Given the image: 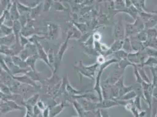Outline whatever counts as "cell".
Here are the masks:
<instances>
[{"label":"cell","mask_w":157,"mask_h":117,"mask_svg":"<svg viewBox=\"0 0 157 117\" xmlns=\"http://www.w3.org/2000/svg\"><path fill=\"white\" fill-rule=\"evenodd\" d=\"M118 62L117 59L116 58H113L107 60L104 64L98 67V70L97 72V74L95 77V83L93 87V90L96 92L97 95L98 96V98L100 99V101H102L103 100V95H102V91H101V77L103 73V72L105 70L110 66L113 64H116Z\"/></svg>","instance_id":"obj_1"},{"label":"cell","mask_w":157,"mask_h":117,"mask_svg":"<svg viewBox=\"0 0 157 117\" xmlns=\"http://www.w3.org/2000/svg\"><path fill=\"white\" fill-rule=\"evenodd\" d=\"M143 28V24L140 18H137L133 24H126L125 28V38H130V36L142 31Z\"/></svg>","instance_id":"obj_2"},{"label":"cell","mask_w":157,"mask_h":117,"mask_svg":"<svg viewBox=\"0 0 157 117\" xmlns=\"http://www.w3.org/2000/svg\"><path fill=\"white\" fill-rule=\"evenodd\" d=\"M48 31L45 36V39L50 40H55L59 38L60 27L59 25L55 23H49L48 24Z\"/></svg>","instance_id":"obj_3"},{"label":"cell","mask_w":157,"mask_h":117,"mask_svg":"<svg viewBox=\"0 0 157 117\" xmlns=\"http://www.w3.org/2000/svg\"><path fill=\"white\" fill-rule=\"evenodd\" d=\"M14 80L20 82V83L23 85H27L30 87L35 88V89H39L41 87L37 84V82L33 80L27 74H22L20 76H13Z\"/></svg>","instance_id":"obj_4"},{"label":"cell","mask_w":157,"mask_h":117,"mask_svg":"<svg viewBox=\"0 0 157 117\" xmlns=\"http://www.w3.org/2000/svg\"><path fill=\"white\" fill-rule=\"evenodd\" d=\"M113 35L115 40H123L125 39V29L121 21H118L114 24L113 26Z\"/></svg>","instance_id":"obj_5"},{"label":"cell","mask_w":157,"mask_h":117,"mask_svg":"<svg viewBox=\"0 0 157 117\" xmlns=\"http://www.w3.org/2000/svg\"><path fill=\"white\" fill-rule=\"evenodd\" d=\"M36 47H37V52H38V56L39 59L40 60L43 61L46 65L48 66L50 69L52 70V72H53V69L52 67L50 65L49 62V60H48V53L45 51L44 47L41 45V43H40L39 40L38 41H36L35 42V43Z\"/></svg>","instance_id":"obj_6"},{"label":"cell","mask_w":157,"mask_h":117,"mask_svg":"<svg viewBox=\"0 0 157 117\" xmlns=\"http://www.w3.org/2000/svg\"><path fill=\"white\" fill-rule=\"evenodd\" d=\"M118 105H119V104L116 100L108 99L103 100L102 101L96 103V108L99 110H108Z\"/></svg>","instance_id":"obj_7"},{"label":"cell","mask_w":157,"mask_h":117,"mask_svg":"<svg viewBox=\"0 0 157 117\" xmlns=\"http://www.w3.org/2000/svg\"><path fill=\"white\" fill-rule=\"evenodd\" d=\"M68 106V103L66 101L61 102L56 104L50 109V117H56L62 112L66 107Z\"/></svg>","instance_id":"obj_8"},{"label":"cell","mask_w":157,"mask_h":117,"mask_svg":"<svg viewBox=\"0 0 157 117\" xmlns=\"http://www.w3.org/2000/svg\"><path fill=\"white\" fill-rule=\"evenodd\" d=\"M145 59L144 56L140 52L137 53H131L128 55L127 60L132 65H137L142 63Z\"/></svg>","instance_id":"obj_9"},{"label":"cell","mask_w":157,"mask_h":117,"mask_svg":"<svg viewBox=\"0 0 157 117\" xmlns=\"http://www.w3.org/2000/svg\"><path fill=\"white\" fill-rule=\"evenodd\" d=\"M123 45V40H115L114 42L110 47L109 51L107 52L104 56L106 58L108 56H110L116 52H118L120 50H122Z\"/></svg>","instance_id":"obj_10"},{"label":"cell","mask_w":157,"mask_h":117,"mask_svg":"<svg viewBox=\"0 0 157 117\" xmlns=\"http://www.w3.org/2000/svg\"><path fill=\"white\" fill-rule=\"evenodd\" d=\"M14 81L15 80L13 79L12 75L1 69V83L7 85L10 88H11Z\"/></svg>","instance_id":"obj_11"},{"label":"cell","mask_w":157,"mask_h":117,"mask_svg":"<svg viewBox=\"0 0 157 117\" xmlns=\"http://www.w3.org/2000/svg\"><path fill=\"white\" fill-rule=\"evenodd\" d=\"M75 69L78 72V74L82 76L86 77L87 78L91 79V80H94V78L90 74H89L87 71L86 70L85 65H84L82 63V61H79L78 63L75 66H74Z\"/></svg>","instance_id":"obj_12"},{"label":"cell","mask_w":157,"mask_h":117,"mask_svg":"<svg viewBox=\"0 0 157 117\" xmlns=\"http://www.w3.org/2000/svg\"><path fill=\"white\" fill-rule=\"evenodd\" d=\"M78 103L82 105L83 108L85 109L86 111H95L97 109L96 108V103H93L92 101H90L85 98H78L77 99Z\"/></svg>","instance_id":"obj_13"},{"label":"cell","mask_w":157,"mask_h":117,"mask_svg":"<svg viewBox=\"0 0 157 117\" xmlns=\"http://www.w3.org/2000/svg\"><path fill=\"white\" fill-rule=\"evenodd\" d=\"M17 42V38L15 35L13 33L8 36L1 37L0 38L1 45L7 46L11 47L15 45Z\"/></svg>","instance_id":"obj_14"},{"label":"cell","mask_w":157,"mask_h":117,"mask_svg":"<svg viewBox=\"0 0 157 117\" xmlns=\"http://www.w3.org/2000/svg\"><path fill=\"white\" fill-rule=\"evenodd\" d=\"M82 33L80 32L72 24V26H71L69 30L67 33L66 38L68 39H75L76 40H80L82 38Z\"/></svg>","instance_id":"obj_15"},{"label":"cell","mask_w":157,"mask_h":117,"mask_svg":"<svg viewBox=\"0 0 157 117\" xmlns=\"http://www.w3.org/2000/svg\"><path fill=\"white\" fill-rule=\"evenodd\" d=\"M112 86L113 85H109L105 81H103L102 83H101V88L103 100L110 99Z\"/></svg>","instance_id":"obj_16"},{"label":"cell","mask_w":157,"mask_h":117,"mask_svg":"<svg viewBox=\"0 0 157 117\" xmlns=\"http://www.w3.org/2000/svg\"><path fill=\"white\" fill-rule=\"evenodd\" d=\"M69 40L67 38H66L65 41L63 42L59 47V51L57 53V57L58 58L59 62L63 60V57L65 55L66 52L67 51L69 47Z\"/></svg>","instance_id":"obj_17"},{"label":"cell","mask_w":157,"mask_h":117,"mask_svg":"<svg viewBox=\"0 0 157 117\" xmlns=\"http://www.w3.org/2000/svg\"><path fill=\"white\" fill-rule=\"evenodd\" d=\"M66 91L67 94L72 96H78L83 94V91H79L78 90L73 87L72 85H71L70 82L69 81L68 79L67 78L66 80Z\"/></svg>","instance_id":"obj_18"},{"label":"cell","mask_w":157,"mask_h":117,"mask_svg":"<svg viewBox=\"0 0 157 117\" xmlns=\"http://www.w3.org/2000/svg\"><path fill=\"white\" fill-rule=\"evenodd\" d=\"M10 13L13 21L19 20L20 19V14L17 8V1H13L11 7L10 9Z\"/></svg>","instance_id":"obj_19"},{"label":"cell","mask_w":157,"mask_h":117,"mask_svg":"<svg viewBox=\"0 0 157 117\" xmlns=\"http://www.w3.org/2000/svg\"><path fill=\"white\" fill-rule=\"evenodd\" d=\"M43 11V2H40L38 6L31 9V13H29V16L31 20H35L37 17Z\"/></svg>","instance_id":"obj_20"},{"label":"cell","mask_w":157,"mask_h":117,"mask_svg":"<svg viewBox=\"0 0 157 117\" xmlns=\"http://www.w3.org/2000/svg\"><path fill=\"white\" fill-rule=\"evenodd\" d=\"M13 29V34L15 35V36L17 38V42H19L20 35V33H21V31L22 29V25L19 20L14 21Z\"/></svg>","instance_id":"obj_21"},{"label":"cell","mask_w":157,"mask_h":117,"mask_svg":"<svg viewBox=\"0 0 157 117\" xmlns=\"http://www.w3.org/2000/svg\"><path fill=\"white\" fill-rule=\"evenodd\" d=\"M12 59L13 63L22 69H30L28 66L27 65L26 62L20 58L18 56H13L12 57Z\"/></svg>","instance_id":"obj_22"},{"label":"cell","mask_w":157,"mask_h":117,"mask_svg":"<svg viewBox=\"0 0 157 117\" xmlns=\"http://www.w3.org/2000/svg\"><path fill=\"white\" fill-rule=\"evenodd\" d=\"M48 60L50 65L52 67L53 69L54 70V66L56 65V63H58V58L57 56H56L55 55V52L53 50L52 48L50 47L48 52ZM59 61V60H58Z\"/></svg>","instance_id":"obj_23"},{"label":"cell","mask_w":157,"mask_h":117,"mask_svg":"<svg viewBox=\"0 0 157 117\" xmlns=\"http://www.w3.org/2000/svg\"><path fill=\"white\" fill-rule=\"evenodd\" d=\"M17 8L19 11L20 15H26V14H29L31 11V8L29 7H28L24 4L22 2L19 1H17Z\"/></svg>","instance_id":"obj_24"},{"label":"cell","mask_w":157,"mask_h":117,"mask_svg":"<svg viewBox=\"0 0 157 117\" xmlns=\"http://www.w3.org/2000/svg\"><path fill=\"white\" fill-rule=\"evenodd\" d=\"M38 58H38V54H36L35 55L30 56L25 61L27 65L28 66V67L30 68V69L32 70L33 71H35V72L37 71L35 68V65H36V62Z\"/></svg>","instance_id":"obj_25"},{"label":"cell","mask_w":157,"mask_h":117,"mask_svg":"<svg viewBox=\"0 0 157 117\" xmlns=\"http://www.w3.org/2000/svg\"><path fill=\"white\" fill-rule=\"evenodd\" d=\"M0 53H1V55H4L5 56L13 57V56H15V53L13 48L11 47L7 46L1 45Z\"/></svg>","instance_id":"obj_26"},{"label":"cell","mask_w":157,"mask_h":117,"mask_svg":"<svg viewBox=\"0 0 157 117\" xmlns=\"http://www.w3.org/2000/svg\"><path fill=\"white\" fill-rule=\"evenodd\" d=\"M72 103L73 106V108H75V110L78 115V117H83L85 110L83 108V107H82V105L78 103V101L77 100L73 101Z\"/></svg>","instance_id":"obj_27"},{"label":"cell","mask_w":157,"mask_h":117,"mask_svg":"<svg viewBox=\"0 0 157 117\" xmlns=\"http://www.w3.org/2000/svg\"><path fill=\"white\" fill-rule=\"evenodd\" d=\"M73 25L75 26L80 32L83 35H85L89 32V28L86 23H82L79 22H73Z\"/></svg>","instance_id":"obj_28"},{"label":"cell","mask_w":157,"mask_h":117,"mask_svg":"<svg viewBox=\"0 0 157 117\" xmlns=\"http://www.w3.org/2000/svg\"><path fill=\"white\" fill-rule=\"evenodd\" d=\"M0 31H1V38L8 36L13 33V29L11 27H9L4 24L0 25Z\"/></svg>","instance_id":"obj_29"},{"label":"cell","mask_w":157,"mask_h":117,"mask_svg":"<svg viewBox=\"0 0 157 117\" xmlns=\"http://www.w3.org/2000/svg\"><path fill=\"white\" fill-rule=\"evenodd\" d=\"M122 50H123L128 54L132 53L133 49L132 47L131 41L130 38H125V39L123 40V45Z\"/></svg>","instance_id":"obj_30"},{"label":"cell","mask_w":157,"mask_h":117,"mask_svg":"<svg viewBox=\"0 0 157 117\" xmlns=\"http://www.w3.org/2000/svg\"><path fill=\"white\" fill-rule=\"evenodd\" d=\"M39 97H40V95H39V93H36V94H33L31 97L28 98L25 101V103L26 104H29L33 107H34L39 101Z\"/></svg>","instance_id":"obj_31"},{"label":"cell","mask_w":157,"mask_h":117,"mask_svg":"<svg viewBox=\"0 0 157 117\" xmlns=\"http://www.w3.org/2000/svg\"><path fill=\"white\" fill-rule=\"evenodd\" d=\"M1 115H6L8 113L13 111V109L10 107L7 102L1 101Z\"/></svg>","instance_id":"obj_32"},{"label":"cell","mask_w":157,"mask_h":117,"mask_svg":"<svg viewBox=\"0 0 157 117\" xmlns=\"http://www.w3.org/2000/svg\"><path fill=\"white\" fill-rule=\"evenodd\" d=\"M53 8L55 11L58 12H63L67 10V8L66 7L62 2L59 1H54Z\"/></svg>","instance_id":"obj_33"},{"label":"cell","mask_w":157,"mask_h":117,"mask_svg":"<svg viewBox=\"0 0 157 117\" xmlns=\"http://www.w3.org/2000/svg\"><path fill=\"white\" fill-rule=\"evenodd\" d=\"M137 96V95L136 93V92L133 91V90H132V91L128 92V93L125 94L124 96H123V97L120 98L118 100H122V101H128L132 100L133 99H134Z\"/></svg>","instance_id":"obj_34"},{"label":"cell","mask_w":157,"mask_h":117,"mask_svg":"<svg viewBox=\"0 0 157 117\" xmlns=\"http://www.w3.org/2000/svg\"><path fill=\"white\" fill-rule=\"evenodd\" d=\"M98 25H106L109 22V19L105 13H101L99 14L98 17Z\"/></svg>","instance_id":"obj_35"},{"label":"cell","mask_w":157,"mask_h":117,"mask_svg":"<svg viewBox=\"0 0 157 117\" xmlns=\"http://www.w3.org/2000/svg\"><path fill=\"white\" fill-rule=\"evenodd\" d=\"M0 92H2V94L7 96H10L13 94L11 91V89L8 85L3 83L0 84Z\"/></svg>","instance_id":"obj_36"},{"label":"cell","mask_w":157,"mask_h":117,"mask_svg":"<svg viewBox=\"0 0 157 117\" xmlns=\"http://www.w3.org/2000/svg\"><path fill=\"white\" fill-rule=\"evenodd\" d=\"M22 2H22L24 4H25V6L29 7L31 9H33V8L36 7L37 6H38L39 4L41 2L40 1H38V0H36V1H33V0L28 1V0H27V1H23Z\"/></svg>","instance_id":"obj_37"},{"label":"cell","mask_w":157,"mask_h":117,"mask_svg":"<svg viewBox=\"0 0 157 117\" xmlns=\"http://www.w3.org/2000/svg\"><path fill=\"white\" fill-rule=\"evenodd\" d=\"M54 1L51 0H46L43 2V11L44 12H48L53 8Z\"/></svg>","instance_id":"obj_38"},{"label":"cell","mask_w":157,"mask_h":117,"mask_svg":"<svg viewBox=\"0 0 157 117\" xmlns=\"http://www.w3.org/2000/svg\"><path fill=\"white\" fill-rule=\"evenodd\" d=\"M39 72L37 71H33L32 70H29L28 72H27L26 74L28 76H29L31 78L33 79V80H34L36 82H38L40 81V78H39Z\"/></svg>","instance_id":"obj_39"},{"label":"cell","mask_w":157,"mask_h":117,"mask_svg":"<svg viewBox=\"0 0 157 117\" xmlns=\"http://www.w3.org/2000/svg\"><path fill=\"white\" fill-rule=\"evenodd\" d=\"M19 42H20V45L21 46V47L23 48H24L26 45H28L30 43L29 39L25 36H24V35H22L21 33L20 35Z\"/></svg>","instance_id":"obj_40"},{"label":"cell","mask_w":157,"mask_h":117,"mask_svg":"<svg viewBox=\"0 0 157 117\" xmlns=\"http://www.w3.org/2000/svg\"><path fill=\"white\" fill-rule=\"evenodd\" d=\"M18 56L20 57V58H22L24 61H26V60L31 56L28 51L25 47H24L21 51V52H20Z\"/></svg>","instance_id":"obj_41"},{"label":"cell","mask_w":157,"mask_h":117,"mask_svg":"<svg viewBox=\"0 0 157 117\" xmlns=\"http://www.w3.org/2000/svg\"><path fill=\"white\" fill-rule=\"evenodd\" d=\"M0 66H1V69L3 70L4 71L7 72L8 73H9L10 74L12 75V73L10 71L9 67H8V66L7 65L6 63L5 62L3 58L1 56V60H0ZM13 76V75H12Z\"/></svg>","instance_id":"obj_42"},{"label":"cell","mask_w":157,"mask_h":117,"mask_svg":"<svg viewBox=\"0 0 157 117\" xmlns=\"http://www.w3.org/2000/svg\"><path fill=\"white\" fill-rule=\"evenodd\" d=\"M141 97L140 96H137L136 97L134 98V101H133L135 107L137 108L138 110L141 111Z\"/></svg>","instance_id":"obj_43"},{"label":"cell","mask_w":157,"mask_h":117,"mask_svg":"<svg viewBox=\"0 0 157 117\" xmlns=\"http://www.w3.org/2000/svg\"><path fill=\"white\" fill-rule=\"evenodd\" d=\"M92 36L94 42H100L101 39V34L98 31H95L92 33Z\"/></svg>","instance_id":"obj_44"},{"label":"cell","mask_w":157,"mask_h":117,"mask_svg":"<svg viewBox=\"0 0 157 117\" xmlns=\"http://www.w3.org/2000/svg\"><path fill=\"white\" fill-rule=\"evenodd\" d=\"M105 57L103 55H99L96 58V62L99 65H101L105 62Z\"/></svg>","instance_id":"obj_45"},{"label":"cell","mask_w":157,"mask_h":117,"mask_svg":"<svg viewBox=\"0 0 157 117\" xmlns=\"http://www.w3.org/2000/svg\"><path fill=\"white\" fill-rule=\"evenodd\" d=\"M36 105L38 106V107L39 108V110L41 111L42 112L43 111L45 110L46 108L48 107V105H46L45 103L42 100H39V101L36 104Z\"/></svg>","instance_id":"obj_46"},{"label":"cell","mask_w":157,"mask_h":117,"mask_svg":"<svg viewBox=\"0 0 157 117\" xmlns=\"http://www.w3.org/2000/svg\"><path fill=\"white\" fill-rule=\"evenodd\" d=\"M42 114V111L39 110L38 106L36 105L33 107V117H38Z\"/></svg>","instance_id":"obj_47"},{"label":"cell","mask_w":157,"mask_h":117,"mask_svg":"<svg viewBox=\"0 0 157 117\" xmlns=\"http://www.w3.org/2000/svg\"><path fill=\"white\" fill-rule=\"evenodd\" d=\"M157 64V60L155 58H148V60L145 62V65H155Z\"/></svg>","instance_id":"obj_48"},{"label":"cell","mask_w":157,"mask_h":117,"mask_svg":"<svg viewBox=\"0 0 157 117\" xmlns=\"http://www.w3.org/2000/svg\"><path fill=\"white\" fill-rule=\"evenodd\" d=\"M95 111H85L83 117H96Z\"/></svg>","instance_id":"obj_49"},{"label":"cell","mask_w":157,"mask_h":117,"mask_svg":"<svg viewBox=\"0 0 157 117\" xmlns=\"http://www.w3.org/2000/svg\"><path fill=\"white\" fill-rule=\"evenodd\" d=\"M102 117H110L108 110H100Z\"/></svg>","instance_id":"obj_50"},{"label":"cell","mask_w":157,"mask_h":117,"mask_svg":"<svg viewBox=\"0 0 157 117\" xmlns=\"http://www.w3.org/2000/svg\"><path fill=\"white\" fill-rule=\"evenodd\" d=\"M147 53H148V54H152V55H151L152 56H156V57H157V51H156L149 49V50L148 51Z\"/></svg>","instance_id":"obj_51"},{"label":"cell","mask_w":157,"mask_h":117,"mask_svg":"<svg viewBox=\"0 0 157 117\" xmlns=\"http://www.w3.org/2000/svg\"><path fill=\"white\" fill-rule=\"evenodd\" d=\"M95 114H96V117H102L101 114V111L100 110L98 109L95 111Z\"/></svg>","instance_id":"obj_52"},{"label":"cell","mask_w":157,"mask_h":117,"mask_svg":"<svg viewBox=\"0 0 157 117\" xmlns=\"http://www.w3.org/2000/svg\"><path fill=\"white\" fill-rule=\"evenodd\" d=\"M152 97L154 98H155V99L157 100V87L153 90Z\"/></svg>","instance_id":"obj_53"},{"label":"cell","mask_w":157,"mask_h":117,"mask_svg":"<svg viewBox=\"0 0 157 117\" xmlns=\"http://www.w3.org/2000/svg\"><path fill=\"white\" fill-rule=\"evenodd\" d=\"M71 17L74 20H77V19H78V15L75 13H72Z\"/></svg>","instance_id":"obj_54"},{"label":"cell","mask_w":157,"mask_h":117,"mask_svg":"<svg viewBox=\"0 0 157 117\" xmlns=\"http://www.w3.org/2000/svg\"><path fill=\"white\" fill-rule=\"evenodd\" d=\"M38 117H43V116H42V114H40V115H39V116H38Z\"/></svg>","instance_id":"obj_55"}]
</instances>
